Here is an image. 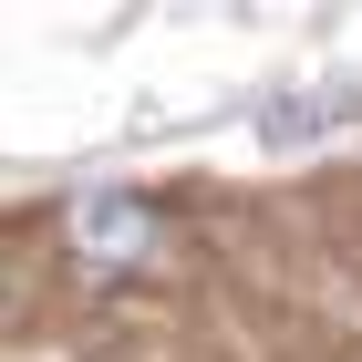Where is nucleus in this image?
I'll use <instances>...</instances> for the list:
<instances>
[{"label": "nucleus", "mask_w": 362, "mask_h": 362, "mask_svg": "<svg viewBox=\"0 0 362 362\" xmlns=\"http://www.w3.org/2000/svg\"><path fill=\"white\" fill-rule=\"evenodd\" d=\"M73 228H83V249H135L145 238V218H135V197H83V207H73Z\"/></svg>", "instance_id": "f257e3e1"}]
</instances>
